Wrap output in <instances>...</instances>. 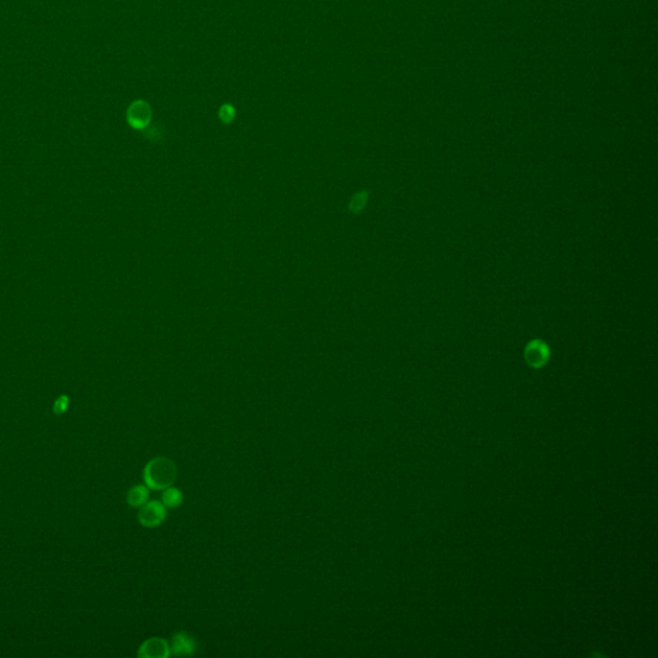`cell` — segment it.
<instances>
[{"mask_svg":"<svg viewBox=\"0 0 658 658\" xmlns=\"http://www.w3.org/2000/svg\"><path fill=\"white\" fill-rule=\"evenodd\" d=\"M181 503L183 495L178 488H167L163 490V504L166 508H178Z\"/></svg>","mask_w":658,"mask_h":658,"instance_id":"cell-8","label":"cell"},{"mask_svg":"<svg viewBox=\"0 0 658 658\" xmlns=\"http://www.w3.org/2000/svg\"><path fill=\"white\" fill-rule=\"evenodd\" d=\"M176 479V467L167 458H156L148 463L145 470V481L148 488L165 490L170 488Z\"/></svg>","mask_w":658,"mask_h":658,"instance_id":"cell-1","label":"cell"},{"mask_svg":"<svg viewBox=\"0 0 658 658\" xmlns=\"http://www.w3.org/2000/svg\"><path fill=\"white\" fill-rule=\"evenodd\" d=\"M69 406V397L67 396H60V399L54 404V413L56 414H62L65 413Z\"/></svg>","mask_w":658,"mask_h":658,"instance_id":"cell-11","label":"cell"},{"mask_svg":"<svg viewBox=\"0 0 658 658\" xmlns=\"http://www.w3.org/2000/svg\"><path fill=\"white\" fill-rule=\"evenodd\" d=\"M196 650V643L188 634L178 633L172 638V650L175 655H192Z\"/></svg>","mask_w":658,"mask_h":658,"instance_id":"cell-6","label":"cell"},{"mask_svg":"<svg viewBox=\"0 0 658 658\" xmlns=\"http://www.w3.org/2000/svg\"><path fill=\"white\" fill-rule=\"evenodd\" d=\"M219 119L224 122V124H231L236 119V108L234 106H231L229 103L227 104H222L219 110Z\"/></svg>","mask_w":658,"mask_h":658,"instance_id":"cell-10","label":"cell"},{"mask_svg":"<svg viewBox=\"0 0 658 658\" xmlns=\"http://www.w3.org/2000/svg\"><path fill=\"white\" fill-rule=\"evenodd\" d=\"M148 497H149V491L143 485H137L129 490L128 503L130 507L140 508L148 502Z\"/></svg>","mask_w":658,"mask_h":658,"instance_id":"cell-7","label":"cell"},{"mask_svg":"<svg viewBox=\"0 0 658 658\" xmlns=\"http://www.w3.org/2000/svg\"><path fill=\"white\" fill-rule=\"evenodd\" d=\"M165 518H166V507L156 500L147 502L146 504L140 507L138 513V520L145 527L160 526L165 521Z\"/></svg>","mask_w":658,"mask_h":658,"instance_id":"cell-3","label":"cell"},{"mask_svg":"<svg viewBox=\"0 0 658 658\" xmlns=\"http://www.w3.org/2000/svg\"><path fill=\"white\" fill-rule=\"evenodd\" d=\"M550 351L545 342L535 340L531 341L525 349V359L532 368L544 367L549 360Z\"/></svg>","mask_w":658,"mask_h":658,"instance_id":"cell-4","label":"cell"},{"mask_svg":"<svg viewBox=\"0 0 658 658\" xmlns=\"http://www.w3.org/2000/svg\"><path fill=\"white\" fill-rule=\"evenodd\" d=\"M368 196V190H360L355 196H352L349 204V210L352 214H359L363 211V208L367 206Z\"/></svg>","mask_w":658,"mask_h":658,"instance_id":"cell-9","label":"cell"},{"mask_svg":"<svg viewBox=\"0 0 658 658\" xmlns=\"http://www.w3.org/2000/svg\"><path fill=\"white\" fill-rule=\"evenodd\" d=\"M170 655L167 643L160 638H152L145 641L138 652L139 657L163 658Z\"/></svg>","mask_w":658,"mask_h":658,"instance_id":"cell-5","label":"cell"},{"mask_svg":"<svg viewBox=\"0 0 658 658\" xmlns=\"http://www.w3.org/2000/svg\"><path fill=\"white\" fill-rule=\"evenodd\" d=\"M126 117H128L129 125L131 128L143 130L152 120V108L149 103L138 99L129 106Z\"/></svg>","mask_w":658,"mask_h":658,"instance_id":"cell-2","label":"cell"}]
</instances>
